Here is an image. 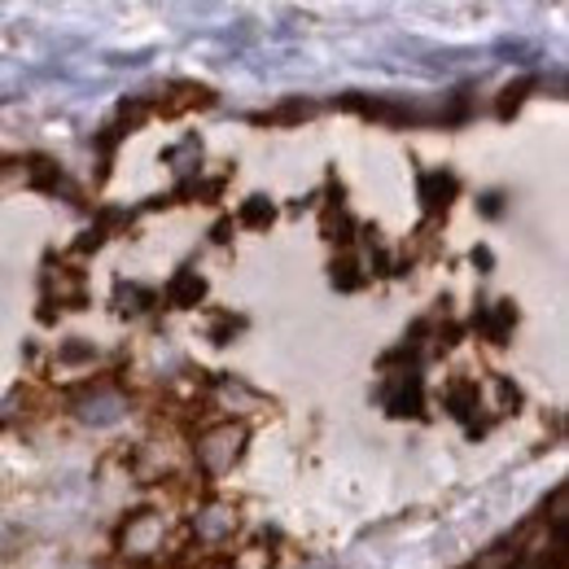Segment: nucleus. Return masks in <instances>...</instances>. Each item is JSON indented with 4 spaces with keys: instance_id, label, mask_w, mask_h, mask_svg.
Returning a JSON list of instances; mask_svg holds the SVG:
<instances>
[{
    "instance_id": "7ed1b4c3",
    "label": "nucleus",
    "mask_w": 569,
    "mask_h": 569,
    "mask_svg": "<svg viewBox=\"0 0 569 569\" xmlns=\"http://www.w3.org/2000/svg\"><path fill=\"white\" fill-rule=\"evenodd\" d=\"M71 412L83 426H114L128 412V395L119 386H110V381H92L71 399Z\"/></svg>"
},
{
    "instance_id": "f257e3e1",
    "label": "nucleus",
    "mask_w": 569,
    "mask_h": 569,
    "mask_svg": "<svg viewBox=\"0 0 569 569\" xmlns=\"http://www.w3.org/2000/svg\"><path fill=\"white\" fill-rule=\"evenodd\" d=\"M246 442H250V426L246 421H211L193 433L189 442V465L207 478V482H219L223 473H232L246 456Z\"/></svg>"
},
{
    "instance_id": "9d476101",
    "label": "nucleus",
    "mask_w": 569,
    "mask_h": 569,
    "mask_svg": "<svg viewBox=\"0 0 569 569\" xmlns=\"http://www.w3.org/2000/svg\"><path fill=\"white\" fill-rule=\"evenodd\" d=\"M451 189H456V180H451V176H429V180H426V198H429V207H438V202L447 207V202H451V198H447Z\"/></svg>"
},
{
    "instance_id": "6e6552de",
    "label": "nucleus",
    "mask_w": 569,
    "mask_h": 569,
    "mask_svg": "<svg viewBox=\"0 0 569 569\" xmlns=\"http://www.w3.org/2000/svg\"><path fill=\"white\" fill-rule=\"evenodd\" d=\"M566 517H569V491H566V487H557V491H552V499L543 503V517H539V521H543L548 530H557V535H561Z\"/></svg>"
},
{
    "instance_id": "f03ea898",
    "label": "nucleus",
    "mask_w": 569,
    "mask_h": 569,
    "mask_svg": "<svg viewBox=\"0 0 569 569\" xmlns=\"http://www.w3.org/2000/svg\"><path fill=\"white\" fill-rule=\"evenodd\" d=\"M114 548L123 561L144 566V561H158L162 548H167V517L158 508H137L123 517L119 535H114Z\"/></svg>"
},
{
    "instance_id": "20e7f679",
    "label": "nucleus",
    "mask_w": 569,
    "mask_h": 569,
    "mask_svg": "<svg viewBox=\"0 0 569 569\" xmlns=\"http://www.w3.org/2000/svg\"><path fill=\"white\" fill-rule=\"evenodd\" d=\"M232 530H237V508H232V503H219V499H211V503L193 508V535H198L207 548H214V543H228V539H232Z\"/></svg>"
},
{
    "instance_id": "39448f33",
    "label": "nucleus",
    "mask_w": 569,
    "mask_h": 569,
    "mask_svg": "<svg viewBox=\"0 0 569 569\" xmlns=\"http://www.w3.org/2000/svg\"><path fill=\"white\" fill-rule=\"evenodd\" d=\"M214 408L223 412V421H241L246 412H263V399L250 386L223 377V381H214Z\"/></svg>"
},
{
    "instance_id": "9b49d317",
    "label": "nucleus",
    "mask_w": 569,
    "mask_h": 569,
    "mask_svg": "<svg viewBox=\"0 0 569 569\" xmlns=\"http://www.w3.org/2000/svg\"><path fill=\"white\" fill-rule=\"evenodd\" d=\"M241 219H246V223H259V219H272V207H268L263 198H254V202L246 207V214H241Z\"/></svg>"
},
{
    "instance_id": "1a4fd4ad",
    "label": "nucleus",
    "mask_w": 569,
    "mask_h": 569,
    "mask_svg": "<svg viewBox=\"0 0 569 569\" xmlns=\"http://www.w3.org/2000/svg\"><path fill=\"white\" fill-rule=\"evenodd\" d=\"M202 298V281L193 277V272H180V281L171 284V302L176 307H189V302H198Z\"/></svg>"
},
{
    "instance_id": "0eeeda50",
    "label": "nucleus",
    "mask_w": 569,
    "mask_h": 569,
    "mask_svg": "<svg viewBox=\"0 0 569 569\" xmlns=\"http://www.w3.org/2000/svg\"><path fill=\"white\" fill-rule=\"evenodd\" d=\"M517 548L512 543H499V548H487V552H478V561L469 569H517Z\"/></svg>"
},
{
    "instance_id": "423d86ee",
    "label": "nucleus",
    "mask_w": 569,
    "mask_h": 569,
    "mask_svg": "<svg viewBox=\"0 0 569 569\" xmlns=\"http://www.w3.org/2000/svg\"><path fill=\"white\" fill-rule=\"evenodd\" d=\"M44 284H49V293H58V302H67V307H74V302L83 298V281H79V272H74V268H67V263L49 268Z\"/></svg>"
}]
</instances>
